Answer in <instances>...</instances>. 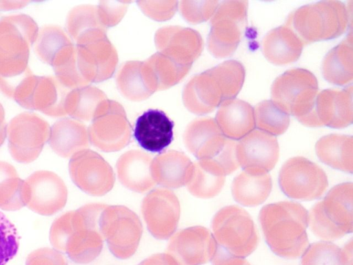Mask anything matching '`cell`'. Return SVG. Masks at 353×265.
Here are the masks:
<instances>
[{
    "mask_svg": "<svg viewBox=\"0 0 353 265\" xmlns=\"http://www.w3.org/2000/svg\"><path fill=\"white\" fill-rule=\"evenodd\" d=\"M105 206L88 204L57 217L50 229L52 246L67 254L74 263L85 264L94 261L103 248L99 219Z\"/></svg>",
    "mask_w": 353,
    "mask_h": 265,
    "instance_id": "6da1fadb",
    "label": "cell"
},
{
    "mask_svg": "<svg viewBox=\"0 0 353 265\" xmlns=\"http://www.w3.org/2000/svg\"><path fill=\"white\" fill-rule=\"evenodd\" d=\"M259 219L265 242L274 254L290 259L302 256L309 246L305 207L290 201L269 204L261 209Z\"/></svg>",
    "mask_w": 353,
    "mask_h": 265,
    "instance_id": "7a4b0ae2",
    "label": "cell"
},
{
    "mask_svg": "<svg viewBox=\"0 0 353 265\" xmlns=\"http://www.w3.org/2000/svg\"><path fill=\"white\" fill-rule=\"evenodd\" d=\"M245 68L236 60L225 61L193 77L184 87L183 101L192 113L213 111L225 100L234 98L245 79Z\"/></svg>",
    "mask_w": 353,
    "mask_h": 265,
    "instance_id": "3957f363",
    "label": "cell"
},
{
    "mask_svg": "<svg viewBox=\"0 0 353 265\" xmlns=\"http://www.w3.org/2000/svg\"><path fill=\"white\" fill-rule=\"evenodd\" d=\"M348 22V11L343 2L322 1L294 10L285 25L305 45L340 37L346 31Z\"/></svg>",
    "mask_w": 353,
    "mask_h": 265,
    "instance_id": "277c9868",
    "label": "cell"
},
{
    "mask_svg": "<svg viewBox=\"0 0 353 265\" xmlns=\"http://www.w3.org/2000/svg\"><path fill=\"white\" fill-rule=\"evenodd\" d=\"M314 75L303 68H294L279 76L271 87V101L303 125L315 128L314 105L319 92Z\"/></svg>",
    "mask_w": 353,
    "mask_h": 265,
    "instance_id": "5b68a950",
    "label": "cell"
},
{
    "mask_svg": "<svg viewBox=\"0 0 353 265\" xmlns=\"http://www.w3.org/2000/svg\"><path fill=\"white\" fill-rule=\"evenodd\" d=\"M39 28L34 20L25 14L0 19V79L21 76L29 72L30 48Z\"/></svg>",
    "mask_w": 353,
    "mask_h": 265,
    "instance_id": "8992f818",
    "label": "cell"
},
{
    "mask_svg": "<svg viewBox=\"0 0 353 265\" xmlns=\"http://www.w3.org/2000/svg\"><path fill=\"white\" fill-rule=\"evenodd\" d=\"M352 194V182L339 184L312 207L308 225L315 236L331 241L353 231Z\"/></svg>",
    "mask_w": 353,
    "mask_h": 265,
    "instance_id": "52a82bcc",
    "label": "cell"
},
{
    "mask_svg": "<svg viewBox=\"0 0 353 265\" xmlns=\"http://www.w3.org/2000/svg\"><path fill=\"white\" fill-rule=\"evenodd\" d=\"M211 226L217 246L233 256L245 258L257 248L259 237L254 221L240 206L221 208L214 215Z\"/></svg>",
    "mask_w": 353,
    "mask_h": 265,
    "instance_id": "ba28073f",
    "label": "cell"
},
{
    "mask_svg": "<svg viewBox=\"0 0 353 265\" xmlns=\"http://www.w3.org/2000/svg\"><path fill=\"white\" fill-rule=\"evenodd\" d=\"M99 229L110 252L121 259L136 253L143 233L138 215L121 205H105L100 216Z\"/></svg>",
    "mask_w": 353,
    "mask_h": 265,
    "instance_id": "9c48e42d",
    "label": "cell"
},
{
    "mask_svg": "<svg viewBox=\"0 0 353 265\" xmlns=\"http://www.w3.org/2000/svg\"><path fill=\"white\" fill-rule=\"evenodd\" d=\"M105 32L104 29L93 30L75 41L77 67L88 84L108 79L117 68L118 55Z\"/></svg>",
    "mask_w": 353,
    "mask_h": 265,
    "instance_id": "30bf717a",
    "label": "cell"
},
{
    "mask_svg": "<svg viewBox=\"0 0 353 265\" xmlns=\"http://www.w3.org/2000/svg\"><path fill=\"white\" fill-rule=\"evenodd\" d=\"M248 5L247 1L219 3L208 37V48L214 57L225 58L236 51L246 28Z\"/></svg>",
    "mask_w": 353,
    "mask_h": 265,
    "instance_id": "8fae6325",
    "label": "cell"
},
{
    "mask_svg": "<svg viewBox=\"0 0 353 265\" xmlns=\"http://www.w3.org/2000/svg\"><path fill=\"white\" fill-rule=\"evenodd\" d=\"M279 184L288 197L300 201H312L324 195L327 177L316 164L301 156L288 159L280 169Z\"/></svg>",
    "mask_w": 353,
    "mask_h": 265,
    "instance_id": "7c38bea8",
    "label": "cell"
},
{
    "mask_svg": "<svg viewBox=\"0 0 353 265\" xmlns=\"http://www.w3.org/2000/svg\"><path fill=\"white\" fill-rule=\"evenodd\" d=\"M49 124L34 112H23L14 117L7 127L8 150L18 162L36 160L50 135Z\"/></svg>",
    "mask_w": 353,
    "mask_h": 265,
    "instance_id": "4fadbf2b",
    "label": "cell"
},
{
    "mask_svg": "<svg viewBox=\"0 0 353 265\" xmlns=\"http://www.w3.org/2000/svg\"><path fill=\"white\" fill-rule=\"evenodd\" d=\"M88 133L89 141L96 148L115 152L129 144L132 128L123 106L107 98L94 114Z\"/></svg>",
    "mask_w": 353,
    "mask_h": 265,
    "instance_id": "5bb4252c",
    "label": "cell"
},
{
    "mask_svg": "<svg viewBox=\"0 0 353 265\" xmlns=\"http://www.w3.org/2000/svg\"><path fill=\"white\" fill-rule=\"evenodd\" d=\"M71 90L52 76H28L15 90L12 99L23 108L52 117L66 115L65 101Z\"/></svg>",
    "mask_w": 353,
    "mask_h": 265,
    "instance_id": "9a60e30c",
    "label": "cell"
},
{
    "mask_svg": "<svg viewBox=\"0 0 353 265\" xmlns=\"http://www.w3.org/2000/svg\"><path fill=\"white\" fill-rule=\"evenodd\" d=\"M68 169L74 184L90 195H105L112 189L115 182L111 166L99 154L88 148L70 157Z\"/></svg>",
    "mask_w": 353,
    "mask_h": 265,
    "instance_id": "2e32d148",
    "label": "cell"
},
{
    "mask_svg": "<svg viewBox=\"0 0 353 265\" xmlns=\"http://www.w3.org/2000/svg\"><path fill=\"white\" fill-rule=\"evenodd\" d=\"M24 203L41 215H52L66 204L68 189L63 180L49 170H38L24 180Z\"/></svg>",
    "mask_w": 353,
    "mask_h": 265,
    "instance_id": "e0dca14e",
    "label": "cell"
},
{
    "mask_svg": "<svg viewBox=\"0 0 353 265\" xmlns=\"http://www.w3.org/2000/svg\"><path fill=\"white\" fill-rule=\"evenodd\" d=\"M141 212L150 234L158 239H166L175 232L181 213L180 202L172 190L158 188L143 198Z\"/></svg>",
    "mask_w": 353,
    "mask_h": 265,
    "instance_id": "ac0fdd59",
    "label": "cell"
},
{
    "mask_svg": "<svg viewBox=\"0 0 353 265\" xmlns=\"http://www.w3.org/2000/svg\"><path fill=\"white\" fill-rule=\"evenodd\" d=\"M217 244L211 231L195 226L182 229L172 236L166 253L178 265H202L212 260Z\"/></svg>",
    "mask_w": 353,
    "mask_h": 265,
    "instance_id": "d6986e66",
    "label": "cell"
},
{
    "mask_svg": "<svg viewBox=\"0 0 353 265\" xmlns=\"http://www.w3.org/2000/svg\"><path fill=\"white\" fill-rule=\"evenodd\" d=\"M236 158L243 170L252 174L268 173L279 157L276 138L260 130H253L236 143Z\"/></svg>",
    "mask_w": 353,
    "mask_h": 265,
    "instance_id": "ffe728a7",
    "label": "cell"
},
{
    "mask_svg": "<svg viewBox=\"0 0 353 265\" xmlns=\"http://www.w3.org/2000/svg\"><path fill=\"white\" fill-rule=\"evenodd\" d=\"M154 43L158 52L190 68L200 56L203 46L197 31L172 26L159 29L154 35Z\"/></svg>",
    "mask_w": 353,
    "mask_h": 265,
    "instance_id": "44dd1931",
    "label": "cell"
},
{
    "mask_svg": "<svg viewBox=\"0 0 353 265\" xmlns=\"http://www.w3.org/2000/svg\"><path fill=\"white\" fill-rule=\"evenodd\" d=\"M352 86L319 92L314 105L316 127L343 128L352 123Z\"/></svg>",
    "mask_w": 353,
    "mask_h": 265,
    "instance_id": "7402d4cb",
    "label": "cell"
},
{
    "mask_svg": "<svg viewBox=\"0 0 353 265\" xmlns=\"http://www.w3.org/2000/svg\"><path fill=\"white\" fill-rule=\"evenodd\" d=\"M228 139L223 135L215 120L209 117L192 121L183 135L186 148L198 160L214 159L223 149Z\"/></svg>",
    "mask_w": 353,
    "mask_h": 265,
    "instance_id": "603a6c76",
    "label": "cell"
},
{
    "mask_svg": "<svg viewBox=\"0 0 353 265\" xmlns=\"http://www.w3.org/2000/svg\"><path fill=\"white\" fill-rule=\"evenodd\" d=\"M173 128V121L163 111L150 109L137 119L134 137L144 150L159 153L171 144Z\"/></svg>",
    "mask_w": 353,
    "mask_h": 265,
    "instance_id": "cb8c5ba5",
    "label": "cell"
},
{
    "mask_svg": "<svg viewBox=\"0 0 353 265\" xmlns=\"http://www.w3.org/2000/svg\"><path fill=\"white\" fill-rule=\"evenodd\" d=\"M117 85L126 99L139 101L148 99L158 90L154 73L146 61H129L120 68Z\"/></svg>",
    "mask_w": 353,
    "mask_h": 265,
    "instance_id": "d4e9b609",
    "label": "cell"
},
{
    "mask_svg": "<svg viewBox=\"0 0 353 265\" xmlns=\"http://www.w3.org/2000/svg\"><path fill=\"white\" fill-rule=\"evenodd\" d=\"M194 163L184 153L169 150L152 159L150 166L155 182L164 188H178L190 181Z\"/></svg>",
    "mask_w": 353,
    "mask_h": 265,
    "instance_id": "484cf974",
    "label": "cell"
},
{
    "mask_svg": "<svg viewBox=\"0 0 353 265\" xmlns=\"http://www.w3.org/2000/svg\"><path fill=\"white\" fill-rule=\"evenodd\" d=\"M152 160L148 154L141 150L125 152L116 164L119 181L134 192L144 193L150 190L155 185L150 170Z\"/></svg>",
    "mask_w": 353,
    "mask_h": 265,
    "instance_id": "4316f807",
    "label": "cell"
},
{
    "mask_svg": "<svg viewBox=\"0 0 353 265\" xmlns=\"http://www.w3.org/2000/svg\"><path fill=\"white\" fill-rule=\"evenodd\" d=\"M214 120L223 135L233 140L241 139L255 128L254 108L234 98L221 104Z\"/></svg>",
    "mask_w": 353,
    "mask_h": 265,
    "instance_id": "83f0119b",
    "label": "cell"
},
{
    "mask_svg": "<svg viewBox=\"0 0 353 265\" xmlns=\"http://www.w3.org/2000/svg\"><path fill=\"white\" fill-rule=\"evenodd\" d=\"M303 46L296 34L283 25L271 30L263 37L261 49L269 62L283 66L297 61Z\"/></svg>",
    "mask_w": 353,
    "mask_h": 265,
    "instance_id": "f1b7e54d",
    "label": "cell"
},
{
    "mask_svg": "<svg viewBox=\"0 0 353 265\" xmlns=\"http://www.w3.org/2000/svg\"><path fill=\"white\" fill-rule=\"evenodd\" d=\"M48 141L57 155L63 158L71 157L88 147V129L77 119H62L51 127Z\"/></svg>",
    "mask_w": 353,
    "mask_h": 265,
    "instance_id": "f546056e",
    "label": "cell"
},
{
    "mask_svg": "<svg viewBox=\"0 0 353 265\" xmlns=\"http://www.w3.org/2000/svg\"><path fill=\"white\" fill-rule=\"evenodd\" d=\"M74 45L59 26L45 25L38 31L34 43L38 58L52 68L65 59L73 50Z\"/></svg>",
    "mask_w": 353,
    "mask_h": 265,
    "instance_id": "4dcf8cb0",
    "label": "cell"
},
{
    "mask_svg": "<svg viewBox=\"0 0 353 265\" xmlns=\"http://www.w3.org/2000/svg\"><path fill=\"white\" fill-rule=\"evenodd\" d=\"M272 188V178L268 173L252 174L243 170L233 179L231 191L237 203L244 206L253 207L266 200Z\"/></svg>",
    "mask_w": 353,
    "mask_h": 265,
    "instance_id": "1f68e13d",
    "label": "cell"
},
{
    "mask_svg": "<svg viewBox=\"0 0 353 265\" xmlns=\"http://www.w3.org/2000/svg\"><path fill=\"white\" fill-rule=\"evenodd\" d=\"M352 136L330 134L322 137L315 145L319 159L326 165L345 173H352Z\"/></svg>",
    "mask_w": 353,
    "mask_h": 265,
    "instance_id": "d6a6232c",
    "label": "cell"
},
{
    "mask_svg": "<svg viewBox=\"0 0 353 265\" xmlns=\"http://www.w3.org/2000/svg\"><path fill=\"white\" fill-rule=\"evenodd\" d=\"M352 37L350 33L327 53L321 68L323 76L327 81L337 86H345L352 82Z\"/></svg>",
    "mask_w": 353,
    "mask_h": 265,
    "instance_id": "836d02e7",
    "label": "cell"
},
{
    "mask_svg": "<svg viewBox=\"0 0 353 265\" xmlns=\"http://www.w3.org/2000/svg\"><path fill=\"white\" fill-rule=\"evenodd\" d=\"M225 181L223 170L214 161L199 159L194 163L192 175L187 187L194 197L210 199L220 193Z\"/></svg>",
    "mask_w": 353,
    "mask_h": 265,
    "instance_id": "e575fe53",
    "label": "cell"
},
{
    "mask_svg": "<svg viewBox=\"0 0 353 265\" xmlns=\"http://www.w3.org/2000/svg\"><path fill=\"white\" fill-rule=\"evenodd\" d=\"M107 99L99 88L85 86L71 90L65 101V110L76 119L92 120L98 108Z\"/></svg>",
    "mask_w": 353,
    "mask_h": 265,
    "instance_id": "d590c367",
    "label": "cell"
},
{
    "mask_svg": "<svg viewBox=\"0 0 353 265\" xmlns=\"http://www.w3.org/2000/svg\"><path fill=\"white\" fill-rule=\"evenodd\" d=\"M24 180L15 168L0 161V208L7 211L20 210L25 206Z\"/></svg>",
    "mask_w": 353,
    "mask_h": 265,
    "instance_id": "8d00e7d4",
    "label": "cell"
},
{
    "mask_svg": "<svg viewBox=\"0 0 353 265\" xmlns=\"http://www.w3.org/2000/svg\"><path fill=\"white\" fill-rule=\"evenodd\" d=\"M146 61L156 78L158 90L169 88L178 84L191 68L159 52L152 55Z\"/></svg>",
    "mask_w": 353,
    "mask_h": 265,
    "instance_id": "74e56055",
    "label": "cell"
},
{
    "mask_svg": "<svg viewBox=\"0 0 353 265\" xmlns=\"http://www.w3.org/2000/svg\"><path fill=\"white\" fill-rule=\"evenodd\" d=\"M255 126L273 136L283 134L290 124V116L281 110L271 100H264L254 108Z\"/></svg>",
    "mask_w": 353,
    "mask_h": 265,
    "instance_id": "f35d334b",
    "label": "cell"
},
{
    "mask_svg": "<svg viewBox=\"0 0 353 265\" xmlns=\"http://www.w3.org/2000/svg\"><path fill=\"white\" fill-rule=\"evenodd\" d=\"M66 29L74 41L89 31L96 29L106 30L100 21L97 6L90 5L76 6L68 12Z\"/></svg>",
    "mask_w": 353,
    "mask_h": 265,
    "instance_id": "ab89813d",
    "label": "cell"
},
{
    "mask_svg": "<svg viewBox=\"0 0 353 265\" xmlns=\"http://www.w3.org/2000/svg\"><path fill=\"white\" fill-rule=\"evenodd\" d=\"M301 265H345L341 249L328 242H314L302 255Z\"/></svg>",
    "mask_w": 353,
    "mask_h": 265,
    "instance_id": "60d3db41",
    "label": "cell"
},
{
    "mask_svg": "<svg viewBox=\"0 0 353 265\" xmlns=\"http://www.w3.org/2000/svg\"><path fill=\"white\" fill-rule=\"evenodd\" d=\"M19 236L14 224L0 211V265H6L17 253Z\"/></svg>",
    "mask_w": 353,
    "mask_h": 265,
    "instance_id": "b9f144b4",
    "label": "cell"
},
{
    "mask_svg": "<svg viewBox=\"0 0 353 265\" xmlns=\"http://www.w3.org/2000/svg\"><path fill=\"white\" fill-rule=\"evenodd\" d=\"M219 3L218 1H183L179 8L187 21L197 24L212 17Z\"/></svg>",
    "mask_w": 353,
    "mask_h": 265,
    "instance_id": "7bdbcfd3",
    "label": "cell"
},
{
    "mask_svg": "<svg viewBox=\"0 0 353 265\" xmlns=\"http://www.w3.org/2000/svg\"><path fill=\"white\" fill-rule=\"evenodd\" d=\"M129 2L103 1L97 6L102 25L106 28L117 25L125 15Z\"/></svg>",
    "mask_w": 353,
    "mask_h": 265,
    "instance_id": "ee69618b",
    "label": "cell"
},
{
    "mask_svg": "<svg viewBox=\"0 0 353 265\" xmlns=\"http://www.w3.org/2000/svg\"><path fill=\"white\" fill-rule=\"evenodd\" d=\"M143 12L148 17L156 21H165L174 15L178 6V1H145L137 2Z\"/></svg>",
    "mask_w": 353,
    "mask_h": 265,
    "instance_id": "f6af8a7d",
    "label": "cell"
},
{
    "mask_svg": "<svg viewBox=\"0 0 353 265\" xmlns=\"http://www.w3.org/2000/svg\"><path fill=\"white\" fill-rule=\"evenodd\" d=\"M26 265H68V262L60 251L50 248H41L28 255Z\"/></svg>",
    "mask_w": 353,
    "mask_h": 265,
    "instance_id": "bcb514c9",
    "label": "cell"
},
{
    "mask_svg": "<svg viewBox=\"0 0 353 265\" xmlns=\"http://www.w3.org/2000/svg\"><path fill=\"white\" fill-rule=\"evenodd\" d=\"M211 261L212 265H251L244 258L233 256L219 246Z\"/></svg>",
    "mask_w": 353,
    "mask_h": 265,
    "instance_id": "7dc6e473",
    "label": "cell"
},
{
    "mask_svg": "<svg viewBox=\"0 0 353 265\" xmlns=\"http://www.w3.org/2000/svg\"><path fill=\"white\" fill-rule=\"evenodd\" d=\"M138 265H178L172 256L168 253H157L152 255Z\"/></svg>",
    "mask_w": 353,
    "mask_h": 265,
    "instance_id": "c3c4849f",
    "label": "cell"
},
{
    "mask_svg": "<svg viewBox=\"0 0 353 265\" xmlns=\"http://www.w3.org/2000/svg\"><path fill=\"white\" fill-rule=\"evenodd\" d=\"M30 1H0V10H17L26 7Z\"/></svg>",
    "mask_w": 353,
    "mask_h": 265,
    "instance_id": "681fc988",
    "label": "cell"
},
{
    "mask_svg": "<svg viewBox=\"0 0 353 265\" xmlns=\"http://www.w3.org/2000/svg\"><path fill=\"white\" fill-rule=\"evenodd\" d=\"M7 135V125L5 118V110L0 103V147L3 144Z\"/></svg>",
    "mask_w": 353,
    "mask_h": 265,
    "instance_id": "f907efd6",
    "label": "cell"
},
{
    "mask_svg": "<svg viewBox=\"0 0 353 265\" xmlns=\"http://www.w3.org/2000/svg\"><path fill=\"white\" fill-rule=\"evenodd\" d=\"M345 265H352V241L350 239L341 250Z\"/></svg>",
    "mask_w": 353,
    "mask_h": 265,
    "instance_id": "816d5d0a",
    "label": "cell"
}]
</instances>
